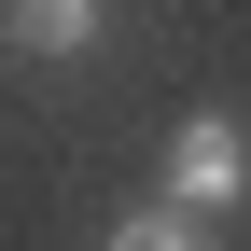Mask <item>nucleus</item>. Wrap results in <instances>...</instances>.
<instances>
[{
  "mask_svg": "<svg viewBox=\"0 0 251 251\" xmlns=\"http://www.w3.org/2000/svg\"><path fill=\"white\" fill-rule=\"evenodd\" d=\"M98 251H209V224H181V209H126Z\"/></svg>",
  "mask_w": 251,
  "mask_h": 251,
  "instance_id": "obj_3",
  "label": "nucleus"
},
{
  "mask_svg": "<svg viewBox=\"0 0 251 251\" xmlns=\"http://www.w3.org/2000/svg\"><path fill=\"white\" fill-rule=\"evenodd\" d=\"M237 196H251V140H237L224 112H196V126L168 140V209L209 224V209H237Z\"/></svg>",
  "mask_w": 251,
  "mask_h": 251,
  "instance_id": "obj_1",
  "label": "nucleus"
},
{
  "mask_svg": "<svg viewBox=\"0 0 251 251\" xmlns=\"http://www.w3.org/2000/svg\"><path fill=\"white\" fill-rule=\"evenodd\" d=\"M112 28V0H0V42L14 56H84Z\"/></svg>",
  "mask_w": 251,
  "mask_h": 251,
  "instance_id": "obj_2",
  "label": "nucleus"
}]
</instances>
